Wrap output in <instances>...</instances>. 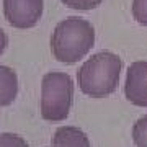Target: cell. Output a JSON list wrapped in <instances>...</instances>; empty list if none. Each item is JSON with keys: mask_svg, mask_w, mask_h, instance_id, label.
<instances>
[{"mask_svg": "<svg viewBox=\"0 0 147 147\" xmlns=\"http://www.w3.org/2000/svg\"><path fill=\"white\" fill-rule=\"evenodd\" d=\"M18 93L16 72L7 65H0V106H8L13 103Z\"/></svg>", "mask_w": 147, "mask_h": 147, "instance_id": "7", "label": "cell"}, {"mask_svg": "<svg viewBox=\"0 0 147 147\" xmlns=\"http://www.w3.org/2000/svg\"><path fill=\"white\" fill-rule=\"evenodd\" d=\"M74 84L64 72H47L41 80V116L46 121H64L72 106Z\"/></svg>", "mask_w": 147, "mask_h": 147, "instance_id": "3", "label": "cell"}, {"mask_svg": "<svg viewBox=\"0 0 147 147\" xmlns=\"http://www.w3.org/2000/svg\"><path fill=\"white\" fill-rule=\"evenodd\" d=\"M65 7L75 8V10H92L96 8L103 0H61Z\"/></svg>", "mask_w": 147, "mask_h": 147, "instance_id": "11", "label": "cell"}, {"mask_svg": "<svg viewBox=\"0 0 147 147\" xmlns=\"http://www.w3.org/2000/svg\"><path fill=\"white\" fill-rule=\"evenodd\" d=\"M132 16L139 25L147 26V0H132Z\"/></svg>", "mask_w": 147, "mask_h": 147, "instance_id": "10", "label": "cell"}, {"mask_svg": "<svg viewBox=\"0 0 147 147\" xmlns=\"http://www.w3.org/2000/svg\"><path fill=\"white\" fill-rule=\"evenodd\" d=\"M124 95L132 105L147 106V61H136L129 65Z\"/></svg>", "mask_w": 147, "mask_h": 147, "instance_id": "5", "label": "cell"}, {"mask_svg": "<svg viewBox=\"0 0 147 147\" xmlns=\"http://www.w3.org/2000/svg\"><path fill=\"white\" fill-rule=\"evenodd\" d=\"M132 141H134L136 147H147V115H144L134 123Z\"/></svg>", "mask_w": 147, "mask_h": 147, "instance_id": "8", "label": "cell"}, {"mask_svg": "<svg viewBox=\"0 0 147 147\" xmlns=\"http://www.w3.org/2000/svg\"><path fill=\"white\" fill-rule=\"evenodd\" d=\"M53 147H92L88 136L75 126H61L53 136Z\"/></svg>", "mask_w": 147, "mask_h": 147, "instance_id": "6", "label": "cell"}, {"mask_svg": "<svg viewBox=\"0 0 147 147\" xmlns=\"http://www.w3.org/2000/svg\"><path fill=\"white\" fill-rule=\"evenodd\" d=\"M7 44H8V39H7V34H5V31H3V30H0V54H2L3 51H5Z\"/></svg>", "mask_w": 147, "mask_h": 147, "instance_id": "12", "label": "cell"}, {"mask_svg": "<svg viewBox=\"0 0 147 147\" xmlns=\"http://www.w3.org/2000/svg\"><path fill=\"white\" fill-rule=\"evenodd\" d=\"M0 147H30V146L20 134L0 132Z\"/></svg>", "mask_w": 147, "mask_h": 147, "instance_id": "9", "label": "cell"}, {"mask_svg": "<svg viewBox=\"0 0 147 147\" xmlns=\"http://www.w3.org/2000/svg\"><path fill=\"white\" fill-rule=\"evenodd\" d=\"M95 30L92 23L80 16H69L54 28L51 51L59 62L75 64L93 47Z\"/></svg>", "mask_w": 147, "mask_h": 147, "instance_id": "1", "label": "cell"}, {"mask_svg": "<svg viewBox=\"0 0 147 147\" xmlns=\"http://www.w3.org/2000/svg\"><path fill=\"white\" fill-rule=\"evenodd\" d=\"M42 0H3V13L11 26L33 28L42 15Z\"/></svg>", "mask_w": 147, "mask_h": 147, "instance_id": "4", "label": "cell"}, {"mask_svg": "<svg viewBox=\"0 0 147 147\" xmlns=\"http://www.w3.org/2000/svg\"><path fill=\"white\" fill-rule=\"evenodd\" d=\"M123 59L110 51H101L87 59L77 72L79 87L92 98L111 95L118 87Z\"/></svg>", "mask_w": 147, "mask_h": 147, "instance_id": "2", "label": "cell"}]
</instances>
